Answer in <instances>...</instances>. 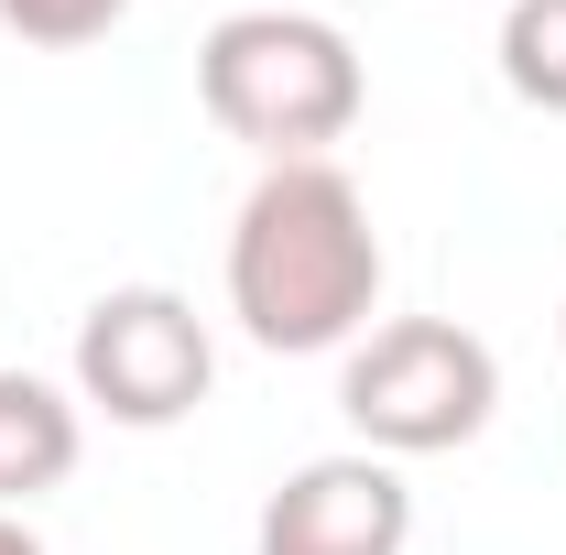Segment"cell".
Segmentation results:
<instances>
[{
  "label": "cell",
  "mask_w": 566,
  "mask_h": 555,
  "mask_svg": "<svg viewBox=\"0 0 566 555\" xmlns=\"http://www.w3.org/2000/svg\"><path fill=\"white\" fill-rule=\"evenodd\" d=\"M381 229L338 164H262V186L229 218V316L273 359L359 348L381 316Z\"/></svg>",
  "instance_id": "1"
},
{
  "label": "cell",
  "mask_w": 566,
  "mask_h": 555,
  "mask_svg": "<svg viewBox=\"0 0 566 555\" xmlns=\"http://www.w3.org/2000/svg\"><path fill=\"white\" fill-rule=\"evenodd\" d=\"M197 98L262 164H327V142H349L370 109V76L327 11H229L197 44Z\"/></svg>",
  "instance_id": "2"
},
{
  "label": "cell",
  "mask_w": 566,
  "mask_h": 555,
  "mask_svg": "<svg viewBox=\"0 0 566 555\" xmlns=\"http://www.w3.org/2000/svg\"><path fill=\"white\" fill-rule=\"evenodd\" d=\"M338 415L370 458H447V447H480L501 415V359L480 327L458 316H392L349 348L338 370Z\"/></svg>",
  "instance_id": "3"
},
{
  "label": "cell",
  "mask_w": 566,
  "mask_h": 555,
  "mask_svg": "<svg viewBox=\"0 0 566 555\" xmlns=\"http://www.w3.org/2000/svg\"><path fill=\"white\" fill-rule=\"evenodd\" d=\"M208 381H218V338L175 283H109L76 316V404L87 415L164 436L208 404Z\"/></svg>",
  "instance_id": "4"
},
{
  "label": "cell",
  "mask_w": 566,
  "mask_h": 555,
  "mask_svg": "<svg viewBox=\"0 0 566 555\" xmlns=\"http://www.w3.org/2000/svg\"><path fill=\"white\" fill-rule=\"evenodd\" d=\"M403 545H415V490L370 447L283 469L262 523H251V555H403Z\"/></svg>",
  "instance_id": "5"
},
{
  "label": "cell",
  "mask_w": 566,
  "mask_h": 555,
  "mask_svg": "<svg viewBox=\"0 0 566 555\" xmlns=\"http://www.w3.org/2000/svg\"><path fill=\"white\" fill-rule=\"evenodd\" d=\"M76 458H87V404L33 370H0V512L33 490H66Z\"/></svg>",
  "instance_id": "6"
},
{
  "label": "cell",
  "mask_w": 566,
  "mask_h": 555,
  "mask_svg": "<svg viewBox=\"0 0 566 555\" xmlns=\"http://www.w3.org/2000/svg\"><path fill=\"white\" fill-rule=\"evenodd\" d=\"M501 87L523 109L566 121V0H512L501 11Z\"/></svg>",
  "instance_id": "7"
},
{
  "label": "cell",
  "mask_w": 566,
  "mask_h": 555,
  "mask_svg": "<svg viewBox=\"0 0 566 555\" xmlns=\"http://www.w3.org/2000/svg\"><path fill=\"white\" fill-rule=\"evenodd\" d=\"M120 22H132V0H0V33H22L44 55H76V44H98Z\"/></svg>",
  "instance_id": "8"
},
{
  "label": "cell",
  "mask_w": 566,
  "mask_h": 555,
  "mask_svg": "<svg viewBox=\"0 0 566 555\" xmlns=\"http://www.w3.org/2000/svg\"><path fill=\"white\" fill-rule=\"evenodd\" d=\"M0 555H44V545H33V523H22V512H0Z\"/></svg>",
  "instance_id": "9"
},
{
  "label": "cell",
  "mask_w": 566,
  "mask_h": 555,
  "mask_svg": "<svg viewBox=\"0 0 566 555\" xmlns=\"http://www.w3.org/2000/svg\"><path fill=\"white\" fill-rule=\"evenodd\" d=\"M240 11H305V0H240Z\"/></svg>",
  "instance_id": "10"
},
{
  "label": "cell",
  "mask_w": 566,
  "mask_h": 555,
  "mask_svg": "<svg viewBox=\"0 0 566 555\" xmlns=\"http://www.w3.org/2000/svg\"><path fill=\"white\" fill-rule=\"evenodd\" d=\"M556 338H566V305H556Z\"/></svg>",
  "instance_id": "11"
}]
</instances>
